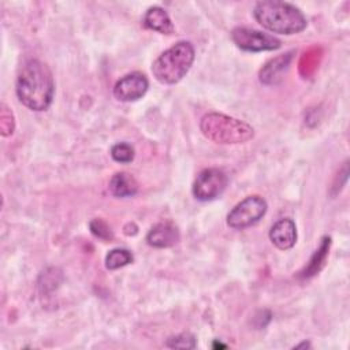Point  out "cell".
Returning <instances> with one entry per match:
<instances>
[{"label": "cell", "mask_w": 350, "mask_h": 350, "mask_svg": "<svg viewBox=\"0 0 350 350\" xmlns=\"http://www.w3.org/2000/svg\"><path fill=\"white\" fill-rule=\"evenodd\" d=\"M329 246H331V238L329 237H323L321 241H320L319 247L312 254L306 267L299 272V278L308 279V278H312V276H314L316 273L320 272V269L325 264V258L328 256Z\"/></svg>", "instance_id": "4fadbf2b"}, {"label": "cell", "mask_w": 350, "mask_h": 350, "mask_svg": "<svg viewBox=\"0 0 350 350\" xmlns=\"http://www.w3.org/2000/svg\"><path fill=\"white\" fill-rule=\"evenodd\" d=\"M200 129L208 139L224 145L243 144L254 137V130L249 123L219 112L204 115Z\"/></svg>", "instance_id": "277c9868"}, {"label": "cell", "mask_w": 350, "mask_h": 350, "mask_svg": "<svg viewBox=\"0 0 350 350\" xmlns=\"http://www.w3.org/2000/svg\"><path fill=\"white\" fill-rule=\"evenodd\" d=\"M179 241V230L172 221H160L146 234V242L152 247H171Z\"/></svg>", "instance_id": "9c48e42d"}, {"label": "cell", "mask_w": 350, "mask_h": 350, "mask_svg": "<svg viewBox=\"0 0 350 350\" xmlns=\"http://www.w3.org/2000/svg\"><path fill=\"white\" fill-rule=\"evenodd\" d=\"M165 345L171 349H194L197 346L194 335H191L189 332H183V334L171 336Z\"/></svg>", "instance_id": "ac0fdd59"}, {"label": "cell", "mask_w": 350, "mask_h": 350, "mask_svg": "<svg viewBox=\"0 0 350 350\" xmlns=\"http://www.w3.org/2000/svg\"><path fill=\"white\" fill-rule=\"evenodd\" d=\"M89 228H90V232L104 241V242H108V241H112L113 238V234L111 231V227L103 220V219H93L90 223H89Z\"/></svg>", "instance_id": "e0dca14e"}, {"label": "cell", "mask_w": 350, "mask_h": 350, "mask_svg": "<svg viewBox=\"0 0 350 350\" xmlns=\"http://www.w3.org/2000/svg\"><path fill=\"white\" fill-rule=\"evenodd\" d=\"M109 191L120 198L133 197L138 191V183L131 174L116 172L109 180Z\"/></svg>", "instance_id": "5bb4252c"}, {"label": "cell", "mask_w": 350, "mask_h": 350, "mask_svg": "<svg viewBox=\"0 0 350 350\" xmlns=\"http://www.w3.org/2000/svg\"><path fill=\"white\" fill-rule=\"evenodd\" d=\"M194 46L189 41H179L164 51L152 64L153 77L164 85L178 83L194 62Z\"/></svg>", "instance_id": "3957f363"}, {"label": "cell", "mask_w": 350, "mask_h": 350, "mask_svg": "<svg viewBox=\"0 0 350 350\" xmlns=\"http://www.w3.org/2000/svg\"><path fill=\"white\" fill-rule=\"evenodd\" d=\"M16 96L31 111H45L55 94V82L51 70L38 59L23 63L16 78Z\"/></svg>", "instance_id": "6da1fadb"}, {"label": "cell", "mask_w": 350, "mask_h": 350, "mask_svg": "<svg viewBox=\"0 0 350 350\" xmlns=\"http://www.w3.org/2000/svg\"><path fill=\"white\" fill-rule=\"evenodd\" d=\"M213 347H226V345H221V343L215 342V343H213Z\"/></svg>", "instance_id": "ffe728a7"}, {"label": "cell", "mask_w": 350, "mask_h": 350, "mask_svg": "<svg viewBox=\"0 0 350 350\" xmlns=\"http://www.w3.org/2000/svg\"><path fill=\"white\" fill-rule=\"evenodd\" d=\"M309 346H310V345H309L308 342H304V343H301V345H297L295 347H297V349H299V347H309Z\"/></svg>", "instance_id": "d6986e66"}, {"label": "cell", "mask_w": 350, "mask_h": 350, "mask_svg": "<svg viewBox=\"0 0 350 350\" xmlns=\"http://www.w3.org/2000/svg\"><path fill=\"white\" fill-rule=\"evenodd\" d=\"M134 257L133 253L127 249H112L107 256H105V268L109 271L122 268L124 265H129L130 262H133Z\"/></svg>", "instance_id": "9a60e30c"}, {"label": "cell", "mask_w": 350, "mask_h": 350, "mask_svg": "<svg viewBox=\"0 0 350 350\" xmlns=\"http://www.w3.org/2000/svg\"><path fill=\"white\" fill-rule=\"evenodd\" d=\"M293 59V52H287L278 57L267 62L260 70V81L265 85L278 83L283 78V72L288 68L290 62Z\"/></svg>", "instance_id": "8fae6325"}, {"label": "cell", "mask_w": 350, "mask_h": 350, "mask_svg": "<svg viewBox=\"0 0 350 350\" xmlns=\"http://www.w3.org/2000/svg\"><path fill=\"white\" fill-rule=\"evenodd\" d=\"M231 40L242 51L247 52H262V51H276L280 48L282 42L279 38L245 26L232 29Z\"/></svg>", "instance_id": "8992f818"}, {"label": "cell", "mask_w": 350, "mask_h": 350, "mask_svg": "<svg viewBox=\"0 0 350 350\" xmlns=\"http://www.w3.org/2000/svg\"><path fill=\"white\" fill-rule=\"evenodd\" d=\"M267 208V201L262 197L249 196L228 212L227 224L234 230L247 228L262 219Z\"/></svg>", "instance_id": "5b68a950"}, {"label": "cell", "mask_w": 350, "mask_h": 350, "mask_svg": "<svg viewBox=\"0 0 350 350\" xmlns=\"http://www.w3.org/2000/svg\"><path fill=\"white\" fill-rule=\"evenodd\" d=\"M253 16L264 29L286 36L301 33L308 25L306 16L298 7L279 0L257 1Z\"/></svg>", "instance_id": "7a4b0ae2"}, {"label": "cell", "mask_w": 350, "mask_h": 350, "mask_svg": "<svg viewBox=\"0 0 350 350\" xmlns=\"http://www.w3.org/2000/svg\"><path fill=\"white\" fill-rule=\"evenodd\" d=\"M271 242L280 250L291 249L297 242V227L293 219L283 217L269 230Z\"/></svg>", "instance_id": "30bf717a"}, {"label": "cell", "mask_w": 350, "mask_h": 350, "mask_svg": "<svg viewBox=\"0 0 350 350\" xmlns=\"http://www.w3.org/2000/svg\"><path fill=\"white\" fill-rule=\"evenodd\" d=\"M144 25L145 27L161 33V34H172L174 33V23L167 14V11L159 5L149 7L144 15Z\"/></svg>", "instance_id": "7c38bea8"}, {"label": "cell", "mask_w": 350, "mask_h": 350, "mask_svg": "<svg viewBox=\"0 0 350 350\" xmlns=\"http://www.w3.org/2000/svg\"><path fill=\"white\" fill-rule=\"evenodd\" d=\"M111 156L118 163H131L134 159V148L130 144L118 142L111 148Z\"/></svg>", "instance_id": "2e32d148"}, {"label": "cell", "mask_w": 350, "mask_h": 350, "mask_svg": "<svg viewBox=\"0 0 350 350\" xmlns=\"http://www.w3.org/2000/svg\"><path fill=\"white\" fill-rule=\"evenodd\" d=\"M149 88V81L145 77V74L139 71L130 72L124 77H122L113 86V96L119 101L130 103L139 100L145 96Z\"/></svg>", "instance_id": "ba28073f"}, {"label": "cell", "mask_w": 350, "mask_h": 350, "mask_svg": "<svg viewBox=\"0 0 350 350\" xmlns=\"http://www.w3.org/2000/svg\"><path fill=\"white\" fill-rule=\"evenodd\" d=\"M227 182L228 178L224 171L219 168H205L197 175L191 191L198 201H212L224 191Z\"/></svg>", "instance_id": "52a82bcc"}]
</instances>
